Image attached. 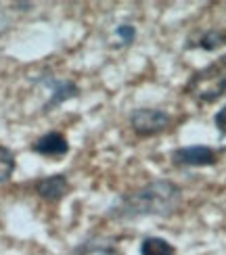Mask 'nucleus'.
I'll use <instances>...</instances> for the list:
<instances>
[{
  "mask_svg": "<svg viewBox=\"0 0 226 255\" xmlns=\"http://www.w3.org/2000/svg\"><path fill=\"white\" fill-rule=\"evenodd\" d=\"M182 201L180 188L170 180H153L141 188L126 193L111 205L107 218L117 222H130L138 218H168L178 209Z\"/></svg>",
  "mask_w": 226,
  "mask_h": 255,
  "instance_id": "f257e3e1",
  "label": "nucleus"
},
{
  "mask_svg": "<svg viewBox=\"0 0 226 255\" xmlns=\"http://www.w3.org/2000/svg\"><path fill=\"white\" fill-rule=\"evenodd\" d=\"M187 92L199 103H214L226 94V55L214 61L212 65L193 73Z\"/></svg>",
  "mask_w": 226,
  "mask_h": 255,
  "instance_id": "f03ea898",
  "label": "nucleus"
},
{
  "mask_svg": "<svg viewBox=\"0 0 226 255\" xmlns=\"http://www.w3.org/2000/svg\"><path fill=\"white\" fill-rule=\"evenodd\" d=\"M172 118L170 113L161 111V109H149V107H141V109H134L130 115V126L132 130L138 136H155L161 134L170 126Z\"/></svg>",
  "mask_w": 226,
  "mask_h": 255,
  "instance_id": "7ed1b4c3",
  "label": "nucleus"
},
{
  "mask_svg": "<svg viewBox=\"0 0 226 255\" xmlns=\"http://www.w3.org/2000/svg\"><path fill=\"white\" fill-rule=\"evenodd\" d=\"M172 161L178 167H206L214 165L218 161V155L212 146L206 144H193V146H182L172 153Z\"/></svg>",
  "mask_w": 226,
  "mask_h": 255,
  "instance_id": "20e7f679",
  "label": "nucleus"
},
{
  "mask_svg": "<svg viewBox=\"0 0 226 255\" xmlns=\"http://www.w3.org/2000/svg\"><path fill=\"white\" fill-rule=\"evenodd\" d=\"M40 82L50 90V99H48V103L44 105V111L55 109V107H59V105L65 103V101L75 99V97L80 94V88L75 86L71 80H57V78L46 76V78H42Z\"/></svg>",
  "mask_w": 226,
  "mask_h": 255,
  "instance_id": "39448f33",
  "label": "nucleus"
},
{
  "mask_svg": "<svg viewBox=\"0 0 226 255\" xmlns=\"http://www.w3.org/2000/svg\"><path fill=\"white\" fill-rule=\"evenodd\" d=\"M69 193V180L65 174H52L36 182V195L48 203H57Z\"/></svg>",
  "mask_w": 226,
  "mask_h": 255,
  "instance_id": "423d86ee",
  "label": "nucleus"
},
{
  "mask_svg": "<svg viewBox=\"0 0 226 255\" xmlns=\"http://www.w3.org/2000/svg\"><path fill=\"white\" fill-rule=\"evenodd\" d=\"M31 151L42 157H63L69 153V142L61 132H48L31 144Z\"/></svg>",
  "mask_w": 226,
  "mask_h": 255,
  "instance_id": "0eeeda50",
  "label": "nucleus"
},
{
  "mask_svg": "<svg viewBox=\"0 0 226 255\" xmlns=\"http://www.w3.org/2000/svg\"><path fill=\"white\" fill-rule=\"evenodd\" d=\"M141 255H176V249L161 237H145L141 241Z\"/></svg>",
  "mask_w": 226,
  "mask_h": 255,
  "instance_id": "6e6552de",
  "label": "nucleus"
},
{
  "mask_svg": "<svg viewBox=\"0 0 226 255\" xmlns=\"http://www.w3.org/2000/svg\"><path fill=\"white\" fill-rule=\"evenodd\" d=\"M115 249L111 243H107V241H84L80 243L78 247L73 249L71 255H113Z\"/></svg>",
  "mask_w": 226,
  "mask_h": 255,
  "instance_id": "1a4fd4ad",
  "label": "nucleus"
},
{
  "mask_svg": "<svg viewBox=\"0 0 226 255\" xmlns=\"http://www.w3.org/2000/svg\"><path fill=\"white\" fill-rule=\"evenodd\" d=\"M224 44H226V31L210 29V31H206V34H201L197 38V42H193V44H189V46H197L201 50H216Z\"/></svg>",
  "mask_w": 226,
  "mask_h": 255,
  "instance_id": "9d476101",
  "label": "nucleus"
},
{
  "mask_svg": "<svg viewBox=\"0 0 226 255\" xmlns=\"http://www.w3.org/2000/svg\"><path fill=\"white\" fill-rule=\"evenodd\" d=\"M15 172V155L10 153V148L0 144V184L10 180Z\"/></svg>",
  "mask_w": 226,
  "mask_h": 255,
  "instance_id": "9b49d317",
  "label": "nucleus"
},
{
  "mask_svg": "<svg viewBox=\"0 0 226 255\" xmlns=\"http://www.w3.org/2000/svg\"><path fill=\"white\" fill-rule=\"evenodd\" d=\"M115 38H117V42H120L122 46H130L132 42L136 40V27L132 25V23H120L115 27Z\"/></svg>",
  "mask_w": 226,
  "mask_h": 255,
  "instance_id": "f8f14e48",
  "label": "nucleus"
},
{
  "mask_svg": "<svg viewBox=\"0 0 226 255\" xmlns=\"http://www.w3.org/2000/svg\"><path fill=\"white\" fill-rule=\"evenodd\" d=\"M214 124H216V128L226 136V105L222 109H218V113L214 115Z\"/></svg>",
  "mask_w": 226,
  "mask_h": 255,
  "instance_id": "ddd939ff",
  "label": "nucleus"
}]
</instances>
